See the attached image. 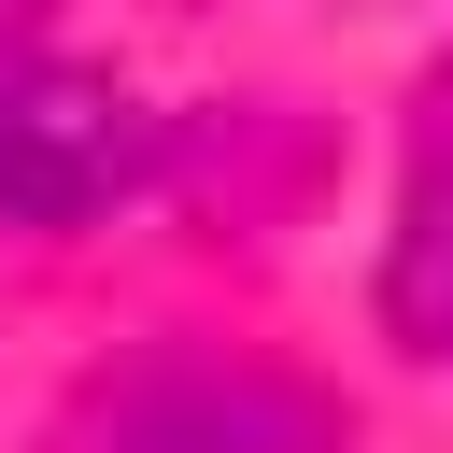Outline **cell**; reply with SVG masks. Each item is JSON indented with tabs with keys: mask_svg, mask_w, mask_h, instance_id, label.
I'll list each match as a JSON object with an SVG mask.
<instances>
[{
	"mask_svg": "<svg viewBox=\"0 0 453 453\" xmlns=\"http://www.w3.org/2000/svg\"><path fill=\"white\" fill-rule=\"evenodd\" d=\"M396 326L425 340V354H453V113H439V142H425V184H411V226H396Z\"/></svg>",
	"mask_w": 453,
	"mask_h": 453,
	"instance_id": "3957f363",
	"label": "cell"
},
{
	"mask_svg": "<svg viewBox=\"0 0 453 453\" xmlns=\"http://www.w3.org/2000/svg\"><path fill=\"white\" fill-rule=\"evenodd\" d=\"M99 453H340V411H326V382H297L269 354L170 340V354L113 368Z\"/></svg>",
	"mask_w": 453,
	"mask_h": 453,
	"instance_id": "7a4b0ae2",
	"label": "cell"
},
{
	"mask_svg": "<svg viewBox=\"0 0 453 453\" xmlns=\"http://www.w3.org/2000/svg\"><path fill=\"white\" fill-rule=\"evenodd\" d=\"M156 113L113 85V71H0V226H99L113 198L156 184Z\"/></svg>",
	"mask_w": 453,
	"mask_h": 453,
	"instance_id": "6da1fadb",
	"label": "cell"
}]
</instances>
